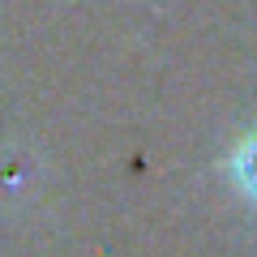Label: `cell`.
Instances as JSON below:
<instances>
[{"label": "cell", "instance_id": "6da1fadb", "mask_svg": "<svg viewBox=\"0 0 257 257\" xmlns=\"http://www.w3.org/2000/svg\"><path fill=\"white\" fill-rule=\"evenodd\" d=\"M231 176H236V184L257 202V128L236 146V155H231Z\"/></svg>", "mask_w": 257, "mask_h": 257}]
</instances>
